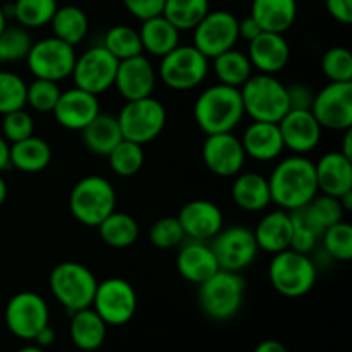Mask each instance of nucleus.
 I'll use <instances>...</instances> for the list:
<instances>
[{
	"instance_id": "nucleus-1",
	"label": "nucleus",
	"mask_w": 352,
	"mask_h": 352,
	"mask_svg": "<svg viewBox=\"0 0 352 352\" xmlns=\"http://www.w3.org/2000/svg\"><path fill=\"white\" fill-rule=\"evenodd\" d=\"M267 179L272 203L287 212L302 208L318 195L315 164L305 155H292L280 160Z\"/></svg>"
},
{
	"instance_id": "nucleus-2",
	"label": "nucleus",
	"mask_w": 352,
	"mask_h": 352,
	"mask_svg": "<svg viewBox=\"0 0 352 352\" xmlns=\"http://www.w3.org/2000/svg\"><path fill=\"white\" fill-rule=\"evenodd\" d=\"M192 116L206 136L232 133L244 117L239 88H232L222 82L210 86L196 98Z\"/></svg>"
},
{
	"instance_id": "nucleus-3",
	"label": "nucleus",
	"mask_w": 352,
	"mask_h": 352,
	"mask_svg": "<svg viewBox=\"0 0 352 352\" xmlns=\"http://www.w3.org/2000/svg\"><path fill=\"white\" fill-rule=\"evenodd\" d=\"M246 280L239 272L219 270L198 285V302L201 311L215 322L234 318L243 308Z\"/></svg>"
},
{
	"instance_id": "nucleus-4",
	"label": "nucleus",
	"mask_w": 352,
	"mask_h": 352,
	"mask_svg": "<svg viewBox=\"0 0 352 352\" xmlns=\"http://www.w3.org/2000/svg\"><path fill=\"white\" fill-rule=\"evenodd\" d=\"M117 195L112 182L102 175H86L79 179L69 195V210L79 223L98 227L116 212Z\"/></svg>"
},
{
	"instance_id": "nucleus-5",
	"label": "nucleus",
	"mask_w": 352,
	"mask_h": 352,
	"mask_svg": "<svg viewBox=\"0 0 352 352\" xmlns=\"http://www.w3.org/2000/svg\"><path fill=\"white\" fill-rule=\"evenodd\" d=\"M244 116L261 122H278L289 112L287 86L272 74H253L239 88Z\"/></svg>"
},
{
	"instance_id": "nucleus-6",
	"label": "nucleus",
	"mask_w": 352,
	"mask_h": 352,
	"mask_svg": "<svg viewBox=\"0 0 352 352\" xmlns=\"http://www.w3.org/2000/svg\"><path fill=\"white\" fill-rule=\"evenodd\" d=\"M48 284L55 301L72 315L91 306L98 280L85 265L78 261H64L50 272Z\"/></svg>"
},
{
	"instance_id": "nucleus-7",
	"label": "nucleus",
	"mask_w": 352,
	"mask_h": 352,
	"mask_svg": "<svg viewBox=\"0 0 352 352\" xmlns=\"http://www.w3.org/2000/svg\"><path fill=\"white\" fill-rule=\"evenodd\" d=\"M268 278L278 294L285 298H302L316 284V267L309 254L294 250H284L272 254Z\"/></svg>"
},
{
	"instance_id": "nucleus-8",
	"label": "nucleus",
	"mask_w": 352,
	"mask_h": 352,
	"mask_svg": "<svg viewBox=\"0 0 352 352\" xmlns=\"http://www.w3.org/2000/svg\"><path fill=\"white\" fill-rule=\"evenodd\" d=\"M117 120L124 140L144 146L162 134L167 124V110L160 100L153 98L151 95L146 98L126 102L117 116Z\"/></svg>"
},
{
	"instance_id": "nucleus-9",
	"label": "nucleus",
	"mask_w": 352,
	"mask_h": 352,
	"mask_svg": "<svg viewBox=\"0 0 352 352\" xmlns=\"http://www.w3.org/2000/svg\"><path fill=\"white\" fill-rule=\"evenodd\" d=\"M210 69V58L195 45H177L174 50L160 58L162 82L175 91H189L205 81Z\"/></svg>"
},
{
	"instance_id": "nucleus-10",
	"label": "nucleus",
	"mask_w": 352,
	"mask_h": 352,
	"mask_svg": "<svg viewBox=\"0 0 352 352\" xmlns=\"http://www.w3.org/2000/svg\"><path fill=\"white\" fill-rule=\"evenodd\" d=\"M74 47L58 38L50 36L33 41L28 52L26 64L31 74L36 79H48V81L60 82L62 79L71 78L72 69L76 64Z\"/></svg>"
},
{
	"instance_id": "nucleus-11",
	"label": "nucleus",
	"mask_w": 352,
	"mask_h": 352,
	"mask_svg": "<svg viewBox=\"0 0 352 352\" xmlns=\"http://www.w3.org/2000/svg\"><path fill=\"white\" fill-rule=\"evenodd\" d=\"M91 308L98 313L107 327H122L134 318L138 309V294L133 284L119 277L98 282Z\"/></svg>"
},
{
	"instance_id": "nucleus-12",
	"label": "nucleus",
	"mask_w": 352,
	"mask_h": 352,
	"mask_svg": "<svg viewBox=\"0 0 352 352\" xmlns=\"http://www.w3.org/2000/svg\"><path fill=\"white\" fill-rule=\"evenodd\" d=\"M6 325L14 337L34 340V337L50 325V309L40 294L31 291L12 296L6 306Z\"/></svg>"
},
{
	"instance_id": "nucleus-13",
	"label": "nucleus",
	"mask_w": 352,
	"mask_h": 352,
	"mask_svg": "<svg viewBox=\"0 0 352 352\" xmlns=\"http://www.w3.org/2000/svg\"><path fill=\"white\" fill-rule=\"evenodd\" d=\"M210 246L215 253L220 270L229 272H243L260 253L253 229L244 226L222 227V230L210 241Z\"/></svg>"
},
{
	"instance_id": "nucleus-14",
	"label": "nucleus",
	"mask_w": 352,
	"mask_h": 352,
	"mask_svg": "<svg viewBox=\"0 0 352 352\" xmlns=\"http://www.w3.org/2000/svg\"><path fill=\"white\" fill-rule=\"evenodd\" d=\"M117 65L119 60L103 45H96L76 57L71 78L76 88L98 96L113 86Z\"/></svg>"
},
{
	"instance_id": "nucleus-15",
	"label": "nucleus",
	"mask_w": 352,
	"mask_h": 352,
	"mask_svg": "<svg viewBox=\"0 0 352 352\" xmlns=\"http://www.w3.org/2000/svg\"><path fill=\"white\" fill-rule=\"evenodd\" d=\"M237 21L229 10H208L192 30V45L208 58L230 50L239 40Z\"/></svg>"
},
{
	"instance_id": "nucleus-16",
	"label": "nucleus",
	"mask_w": 352,
	"mask_h": 352,
	"mask_svg": "<svg viewBox=\"0 0 352 352\" xmlns=\"http://www.w3.org/2000/svg\"><path fill=\"white\" fill-rule=\"evenodd\" d=\"M311 113L322 129L347 131L352 127V82H329L315 93Z\"/></svg>"
},
{
	"instance_id": "nucleus-17",
	"label": "nucleus",
	"mask_w": 352,
	"mask_h": 352,
	"mask_svg": "<svg viewBox=\"0 0 352 352\" xmlns=\"http://www.w3.org/2000/svg\"><path fill=\"white\" fill-rule=\"evenodd\" d=\"M201 157L206 168L219 177H236L246 164L243 143L232 133L208 134L203 143Z\"/></svg>"
},
{
	"instance_id": "nucleus-18",
	"label": "nucleus",
	"mask_w": 352,
	"mask_h": 352,
	"mask_svg": "<svg viewBox=\"0 0 352 352\" xmlns=\"http://www.w3.org/2000/svg\"><path fill=\"white\" fill-rule=\"evenodd\" d=\"M284 146L294 155H306L315 150L322 141V126L311 110H289L278 120Z\"/></svg>"
},
{
	"instance_id": "nucleus-19",
	"label": "nucleus",
	"mask_w": 352,
	"mask_h": 352,
	"mask_svg": "<svg viewBox=\"0 0 352 352\" xmlns=\"http://www.w3.org/2000/svg\"><path fill=\"white\" fill-rule=\"evenodd\" d=\"M157 85V72L144 54L119 60L113 86L126 102L146 98L153 95Z\"/></svg>"
},
{
	"instance_id": "nucleus-20",
	"label": "nucleus",
	"mask_w": 352,
	"mask_h": 352,
	"mask_svg": "<svg viewBox=\"0 0 352 352\" xmlns=\"http://www.w3.org/2000/svg\"><path fill=\"white\" fill-rule=\"evenodd\" d=\"M184 236L191 241L210 243L223 227V213L213 201L192 199L186 203L177 215Z\"/></svg>"
},
{
	"instance_id": "nucleus-21",
	"label": "nucleus",
	"mask_w": 352,
	"mask_h": 352,
	"mask_svg": "<svg viewBox=\"0 0 352 352\" xmlns=\"http://www.w3.org/2000/svg\"><path fill=\"white\" fill-rule=\"evenodd\" d=\"M52 113L58 126L69 131H82L100 113L98 96L74 86L60 93Z\"/></svg>"
},
{
	"instance_id": "nucleus-22",
	"label": "nucleus",
	"mask_w": 352,
	"mask_h": 352,
	"mask_svg": "<svg viewBox=\"0 0 352 352\" xmlns=\"http://www.w3.org/2000/svg\"><path fill=\"white\" fill-rule=\"evenodd\" d=\"M248 43H250L248 58L258 72L275 76L287 67L289 58H291V47L284 34L261 31L256 38Z\"/></svg>"
},
{
	"instance_id": "nucleus-23",
	"label": "nucleus",
	"mask_w": 352,
	"mask_h": 352,
	"mask_svg": "<svg viewBox=\"0 0 352 352\" xmlns=\"http://www.w3.org/2000/svg\"><path fill=\"white\" fill-rule=\"evenodd\" d=\"M175 267L184 280L196 285L203 284L206 278L220 270L212 246L203 241H189L184 244L175 258Z\"/></svg>"
},
{
	"instance_id": "nucleus-24",
	"label": "nucleus",
	"mask_w": 352,
	"mask_h": 352,
	"mask_svg": "<svg viewBox=\"0 0 352 352\" xmlns=\"http://www.w3.org/2000/svg\"><path fill=\"white\" fill-rule=\"evenodd\" d=\"M316 184L322 195L340 198L352 191V160L340 151H329L315 164Z\"/></svg>"
},
{
	"instance_id": "nucleus-25",
	"label": "nucleus",
	"mask_w": 352,
	"mask_h": 352,
	"mask_svg": "<svg viewBox=\"0 0 352 352\" xmlns=\"http://www.w3.org/2000/svg\"><path fill=\"white\" fill-rule=\"evenodd\" d=\"M241 143H243L246 157L256 162L277 160L282 151L285 150L277 122L253 120L244 131Z\"/></svg>"
},
{
	"instance_id": "nucleus-26",
	"label": "nucleus",
	"mask_w": 352,
	"mask_h": 352,
	"mask_svg": "<svg viewBox=\"0 0 352 352\" xmlns=\"http://www.w3.org/2000/svg\"><path fill=\"white\" fill-rule=\"evenodd\" d=\"M254 232L260 251L265 253L277 254L280 251L291 248L292 237V217L287 210L277 208L274 212L267 213L263 219L258 222Z\"/></svg>"
},
{
	"instance_id": "nucleus-27",
	"label": "nucleus",
	"mask_w": 352,
	"mask_h": 352,
	"mask_svg": "<svg viewBox=\"0 0 352 352\" xmlns=\"http://www.w3.org/2000/svg\"><path fill=\"white\" fill-rule=\"evenodd\" d=\"M250 16L263 31L284 34L296 23L298 0H253Z\"/></svg>"
},
{
	"instance_id": "nucleus-28",
	"label": "nucleus",
	"mask_w": 352,
	"mask_h": 352,
	"mask_svg": "<svg viewBox=\"0 0 352 352\" xmlns=\"http://www.w3.org/2000/svg\"><path fill=\"white\" fill-rule=\"evenodd\" d=\"M232 199L241 210L261 212L272 205L268 179L258 172H239L232 182Z\"/></svg>"
},
{
	"instance_id": "nucleus-29",
	"label": "nucleus",
	"mask_w": 352,
	"mask_h": 352,
	"mask_svg": "<svg viewBox=\"0 0 352 352\" xmlns=\"http://www.w3.org/2000/svg\"><path fill=\"white\" fill-rule=\"evenodd\" d=\"M69 336L78 349L93 352L100 349L105 342L107 323L89 306V308L72 313L71 323H69Z\"/></svg>"
},
{
	"instance_id": "nucleus-30",
	"label": "nucleus",
	"mask_w": 352,
	"mask_h": 352,
	"mask_svg": "<svg viewBox=\"0 0 352 352\" xmlns=\"http://www.w3.org/2000/svg\"><path fill=\"white\" fill-rule=\"evenodd\" d=\"M138 33H140L143 52L160 58L174 50L181 38V31L162 14L141 21V28L138 30Z\"/></svg>"
},
{
	"instance_id": "nucleus-31",
	"label": "nucleus",
	"mask_w": 352,
	"mask_h": 352,
	"mask_svg": "<svg viewBox=\"0 0 352 352\" xmlns=\"http://www.w3.org/2000/svg\"><path fill=\"white\" fill-rule=\"evenodd\" d=\"M10 167L26 174L45 170L52 162V146L38 136H30L9 146Z\"/></svg>"
},
{
	"instance_id": "nucleus-32",
	"label": "nucleus",
	"mask_w": 352,
	"mask_h": 352,
	"mask_svg": "<svg viewBox=\"0 0 352 352\" xmlns=\"http://www.w3.org/2000/svg\"><path fill=\"white\" fill-rule=\"evenodd\" d=\"M81 138L85 146L100 157H107L124 140L117 116L102 112L81 131Z\"/></svg>"
},
{
	"instance_id": "nucleus-33",
	"label": "nucleus",
	"mask_w": 352,
	"mask_h": 352,
	"mask_svg": "<svg viewBox=\"0 0 352 352\" xmlns=\"http://www.w3.org/2000/svg\"><path fill=\"white\" fill-rule=\"evenodd\" d=\"M100 239L113 250L131 248L140 237V226L136 219L126 212H112L98 227Z\"/></svg>"
},
{
	"instance_id": "nucleus-34",
	"label": "nucleus",
	"mask_w": 352,
	"mask_h": 352,
	"mask_svg": "<svg viewBox=\"0 0 352 352\" xmlns=\"http://www.w3.org/2000/svg\"><path fill=\"white\" fill-rule=\"evenodd\" d=\"M50 26L55 38L76 47L88 34L89 19L81 7L62 6L57 7V10H55L54 17L50 21Z\"/></svg>"
},
{
	"instance_id": "nucleus-35",
	"label": "nucleus",
	"mask_w": 352,
	"mask_h": 352,
	"mask_svg": "<svg viewBox=\"0 0 352 352\" xmlns=\"http://www.w3.org/2000/svg\"><path fill=\"white\" fill-rule=\"evenodd\" d=\"M302 217L306 223L322 237V234L333 223L344 220V208L339 198L329 195H316L311 201L302 208L296 210Z\"/></svg>"
},
{
	"instance_id": "nucleus-36",
	"label": "nucleus",
	"mask_w": 352,
	"mask_h": 352,
	"mask_svg": "<svg viewBox=\"0 0 352 352\" xmlns=\"http://www.w3.org/2000/svg\"><path fill=\"white\" fill-rule=\"evenodd\" d=\"M212 60L217 79L222 85L241 88L253 76V65L248 58V54L236 50V48L222 52L220 55L213 57Z\"/></svg>"
},
{
	"instance_id": "nucleus-37",
	"label": "nucleus",
	"mask_w": 352,
	"mask_h": 352,
	"mask_svg": "<svg viewBox=\"0 0 352 352\" xmlns=\"http://www.w3.org/2000/svg\"><path fill=\"white\" fill-rule=\"evenodd\" d=\"M57 7V0H16L10 7H3V10L7 17H14L23 28L34 30L50 24Z\"/></svg>"
},
{
	"instance_id": "nucleus-38",
	"label": "nucleus",
	"mask_w": 352,
	"mask_h": 352,
	"mask_svg": "<svg viewBox=\"0 0 352 352\" xmlns=\"http://www.w3.org/2000/svg\"><path fill=\"white\" fill-rule=\"evenodd\" d=\"M208 10L210 0H165L162 16L179 31H192Z\"/></svg>"
},
{
	"instance_id": "nucleus-39",
	"label": "nucleus",
	"mask_w": 352,
	"mask_h": 352,
	"mask_svg": "<svg viewBox=\"0 0 352 352\" xmlns=\"http://www.w3.org/2000/svg\"><path fill=\"white\" fill-rule=\"evenodd\" d=\"M103 47L117 60H126V58L144 54L143 47H141L140 33L127 24H116V26L110 28L103 38Z\"/></svg>"
},
{
	"instance_id": "nucleus-40",
	"label": "nucleus",
	"mask_w": 352,
	"mask_h": 352,
	"mask_svg": "<svg viewBox=\"0 0 352 352\" xmlns=\"http://www.w3.org/2000/svg\"><path fill=\"white\" fill-rule=\"evenodd\" d=\"M107 158H109V165L113 174H117L119 177H133L144 165L143 144L122 140L107 155Z\"/></svg>"
},
{
	"instance_id": "nucleus-41",
	"label": "nucleus",
	"mask_w": 352,
	"mask_h": 352,
	"mask_svg": "<svg viewBox=\"0 0 352 352\" xmlns=\"http://www.w3.org/2000/svg\"><path fill=\"white\" fill-rule=\"evenodd\" d=\"M33 40L26 28L21 24L9 26L7 24L0 33V62L26 60Z\"/></svg>"
},
{
	"instance_id": "nucleus-42",
	"label": "nucleus",
	"mask_w": 352,
	"mask_h": 352,
	"mask_svg": "<svg viewBox=\"0 0 352 352\" xmlns=\"http://www.w3.org/2000/svg\"><path fill=\"white\" fill-rule=\"evenodd\" d=\"M28 85L21 76L10 71H0V116L26 107Z\"/></svg>"
},
{
	"instance_id": "nucleus-43",
	"label": "nucleus",
	"mask_w": 352,
	"mask_h": 352,
	"mask_svg": "<svg viewBox=\"0 0 352 352\" xmlns=\"http://www.w3.org/2000/svg\"><path fill=\"white\" fill-rule=\"evenodd\" d=\"M323 248L337 261L352 260V226L349 222H340L330 226L322 234Z\"/></svg>"
},
{
	"instance_id": "nucleus-44",
	"label": "nucleus",
	"mask_w": 352,
	"mask_h": 352,
	"mask_svg": "<svg viewBox=\"0 0 352 352\" xmlns=\"http://www.w3.org/2000/svg\"><path fill=\"white\" fill-rule=\"evenodd\" d=\"M322 72L330 82H352V54L349 48H329L322 57Z\"/></svg>"
},
{
	"instance_id": "nucleus-45",
	"label": "nucleus",
	"mask_w": 352,
	"mask_h": 352,
	"mask_svg": "<svg viewBox=\"0 0 352 352\" xmlns=\"http://www.w3.org/2000/svg\"><path fill=\"white\" fill-rule=\"evenodd\" d=\"M60 93L58 82L34 78V81L28 85L26 105H30L31 109L41 113L52 112L57 105Z\"/></svg>"
},
{
	"instance_id": "nucleus-46",
	"label": "nucleus",
	"mask_w": 352,
	"mask_h": 352,
	"mask_svg": "<svg viewBox=\"0 0 352 352\" xmlns=\"http://www.w3.org/2000/svg\"><path fill=\"white\" fill-rule=\"evenodd\" d=\"M184 230L177 217H164L150 229V241L158 250H172L184 241Z\"/></svg>"
},
{
	"instance_id": "nucleus-47",
	"label": "nucleus",
	"mask_w": 352,
	"mask_h": 352,
	"mask_svg": "<svg viewBox=\"0 0 352 352\" xmlns=\"http://www.w3.org/2000/svg\"><path fill=\"white\" fill-rule=\"evenodd\" d=\"M2 134L9 144L23 141L34 134V120L24 109L2 116Z\"/></svg>"
},
{
	"instance_id": "nucleus-48",
	"label": "nucleus",
	"mask_w": 352,
	"mask_h": 352,
	"mask_svg": "<svg viewBox=\"0 0 352 352\" xmlns=\"http://www.w3.org/2000/svg\"><path fill=\"white\" fill-rule=\"evenodd\" d=\"M292 217V237H291V250L299 251V253L309 254L316 248L320 236L302 220L299 212H291Z\"/></svg>"
},
{
	"instance_id": "nucleus-49",
	"label": "nucleus",
	"mask_w": 352,
	"mask_h": 352,
	"mask_svg": "<svg viewBox=\"0 0 352 352\" xmlns=\"http://www.w3.org/2000/svg\"><path fill=\"white\" fill-rule=\"evenodd\" d=\"M127 12L136 19L144 21L150 17L160 16L164 10L165 0H122Z\"/></svg>"
},
{
	"instance_id": "nucleus-50",
	"label": "nucleus",
	"mask_w": 352,
	"mask_h": 352,
	"mask_svg": "<svg viewBox=\"0 0 352 352\" xmlns=\"http://www.w3.org/2000/svg\"><path fill=\"white\" fill-rule=\"evenodd\" d=\"M313 98H315V91L302 82L287 86L289 110H311Z\"/></svg>"
},
{
	"instance_id": "nucleus-51",
	"label": "nucleus",
	"mask_w": 352,
	"mask_h": 352,
	"mask_svg": "<svg viewBox=\"0 0 352 352\" xmlns=\"http://www.w3.org/2000/svg\"><path fill=\"white\" fill-rule=\"evenodd\" d=\"M325 6L336 21L342 24L352 23V0H325Z\"/></svg>"
},
{
	"instance_id": "nucleus-52",
	"label": "nucleus",
	"mask_w": 352,
	"mask_h": 352,
	"mask_svg": "<svg viewBox=\"0 0 352 352\" xmlns=\"http://www.w3.org/2000/svg\"><path fill=\"white\" fill-rule=\"evenodd\" d=\"M237 31H239V38H243V40H246V41H251L253 38H256L263 30H261L260 24H258L253 17L246 16L244 19L237 21Z\"/></svg>"
},
{
	"instance_id": "nucleus-53",
	"label": "nucleus",
	"mask_w": 352,
	"mask_h": 352,
	"mask_svg": "<svg viewBox=\"0 0 352 352\" xmlns=\"http://www.w3.org/2000/svg\"><path fill=\"white\" fill-rule=\"evenodd\" d=\"M34 342H36V346L43 347V349L45 347L52 346V344L55 342V330L52 329L50 325H47L36 337H34Z\"/></svg>"
},
{
	"instance_id": "nucleus-54",
	"label": "nucleus",
	"mask_w": 352,
	"mask_h": 352,
	"mask_svg": "<svg viewBox=\"0 0 352 352\" xmlns=\"http://www.w3.org/2000/svg\"><path fill=\"white\" fill-rule=\"evenodd\" d=\"M253 352H287V347L278 340H263L254 347Z\"/></svg>"
},
{
	"instance_id": "nucleus-55",
	"label": "nucleus",
	"mask_w": 352,
	"mask_h": 352,
	"mask_svg": "<svg viewBox=\"0 0 352 352\" xmlns=\"http://www.w3.org/2000/svg\"><path fill=\"white\" fill-rule=\"evenodd\" d=\"M9 146L10 144L7 143L6 138L0 134V174H2L6 168L10 167V162H9Z\"/></svg>"
},
{
	"instance_id": "nucleus-56",
	"label": "nucleus",
	"mask_w": 352,
	"mask_h": 352,
	"mask_svg": "<svg viewBox=\"0 0 352 352\" xmlns=\"http://www.w3.org/2000/svg\"><path fill=\"white\" fill-rule=\"evenodd\" d=\"M340 153L346 155L347 158H351L352 160V133H351V129L344 131V143H342V150H340Z\"/></svg>"
},
{
	"instance_id": "nucleus-57",
	"label": "nucleus",
	"mask_w": 352,
	"mask_h": 352,
	"mask_svg": "<svg viewBox=\"0 0 352 352\" xmlns=\"http://www.w3.org/2000/svg\"><path fill=\"white\" fill-rule=\"evenodd\" d=\"M339 201H340V205H342L344 212H351V210H352V191L340 196Z\"/></svg>"
},
{
	"instance_id": "nucleus-58",
	"label": "nucleus",
	"mask_w": 352,
	"mask_h": 352,
	"mask_svg": "<svg viewBox=\"0 0 352 352\" xmlns=\"http://www.w3.org/2000/svg\"><path fill=\"white\" fill-rule=\"evenodd\" d=\"M7 192H9V189H7V182H6V179H3L2 175H0V206H2L3 203H6Z\"/></svg>"
},
{
	"instance_id": "nucleus-59",
	"label": "nucleus",
	"mask_w": 352,
	"mask_h": 352,
	"mask_svg": "<svg viewBox=\"0 0 352 352\" xmlns=\"http://www.w3.org/2000/svg\"><path fill=\"white\" fill-rule=\"evenodd\" d=\"M16 352H45V349L40 346H26V347H21V349Z\"/></svg>"
},
{
	"instance_id": "nucleus-60",
	"label": "nucleus",
	"mask_w": 352,
	"mask_h": 352,
	"mask_svg": "<svg viewBox=\"0 0 352 352\" xmlns=\"http://www.w3.org/2000/svg\"><path fill=\"white\" fill-rule=\"evenodd\" d=\"M7 26V16H6V10H3V7L0 6V33L3 31V28Z\"/></svg>"
}]
</instances>
